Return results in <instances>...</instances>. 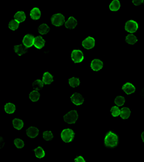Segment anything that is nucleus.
Segmentation results:
<instances>
[{
	"label": "nucleus",
	"instance_id": "37",
	"mask_svg": "<svg viewBox=\"0 0 144 162\" xmlns=\"http://www.w3.org/2000/svg\"><path fill=\"white\" fill-rule=\"evenodd\" d=\"M141 138H142V140H143V141L144 142V132L141 134Z\"/></svg>",
	"mask_w": 144,
	"mask_h": 162
},
{
	"label": "nucleus",
	"instance_id": "30",
	"mask_svg": "<svg viewBox=\"0 0 144 162\" xmlns=\"http://www.w3.org/2000/svg\"><path fill=\"white\" fill-rule=\"evenodd\" d=\"M125 102V100L124 97L122 96L117 97L115 98V103L118 107H120V106H123V104H124Z\"/></svg>",
	"mask_w": 144,
	"mask_h": 162
},
{
	"label": "nucleus",
	"instance_id": "27",
	"mask_svg": "<svg viewBox=\"0 0 144 162\" xmlns=\"http://www.w3.org/2000/svg\"><path fill=\"white\" fill-rule=\"evenodd\" d=\"M69 83L70 86H72V87H76V86H78L80 84V81H79L78 78L72 77L71 79H69Z\"/></svg>",
	"mask_w": 144,
	"mask_h": 162
},
{
	"label": "nucleus",
	"instance_id": "1",
	"mask_svg": "<svg viewBox=\"0 0 144 162\" xmlns=\"http://www.w3.org/2000/svg\"><path fill=\"white\" fill-rule=\"evenodd\" d=\"M118 143V137L112 132H109L105 138V144L106 146L113 148L115 147Z\"/></svg>",
	"mask_w": 144,
	"mask_h": 162
},
{
	"label": "nucleus",
	"instance_id": "20",
	"mask_svg": "<svg viewBox=\"0 0 144 162\" xmlns=\"http://www.w3.org/2000/svg\"><path fill=\"white\" fill-rule=\"evenodd\" d=\"M130 115V110L128 107H123L120 110V116L123 119H128Z\"/></svg>",
	"mask_w": 144,
	"mask_h": 162
},
{
	"label": "nucleus",
	"instance_id": "2",
	"mask_svg": "<svg viewBox=\"0 0 144 162\" xmlns=\"http://www.w3.org/2000/svg\"><path fill=\"white\" fill-rule=\"evenodd\" d=\"M78 119V113L76 110H71L64 116V121L69 124H73Z\"/></svg>",
	"mask_w": 144,
	"mask_h": 162
},
{
	"label": "nucleus",
	"instance_id": "21",
	"mask_svg": "<svg viewBox=\"0 0 144 162\" xmlns=\"http://www.w3.org/2000/svg\"><path fill=\"white\" fill-rule=\"evenodd\" d=\"M12 123H13V126H14V128L17 129V130H21L22 128H23V125H24L23 120H20V119H17V118L14 119L12 121Z\"/></svg>",
	"mask_w": 144,
	"mask_h": 162
},
{
	"label": "nucleus",
	"instance_id": "13",
	"mask_svg": "<svg viewBox=\"0 0 144 162\" xmlns=\"http://www.w3.org/2000/svg\"><path fill=\"white\" fill-rule=\"evenodd\" d=\"M34 45L38 49H41L45 45V40L41 36H38L35 38Z\"/></svg>",
	"mask_w": 144,
	"mask_h": 162
},
{
	"label": "nucleus",
	"instance_id": "9",
	"mask_svg": "<svg viewBox=\"0 0 144 162\" xmlns=\"http://www.w3.org/2000/svg\"><path fill=\"white\" fill-rule=\"evenodd\" d=\"M71 100L72 102L76 105H81V104H83L84 100V97L82 96V95L76 92L71 97Z\"/></svg>",
	"mask_w": 144,
	"mask_h": 162
},
{
	"label": "nucleus",
	"instance_id": "31",
	"mask_svg": "<svg viewBox=\"0 0 144 162\" xmlns=\"http://www.w3.org/2000/svg\"><path fill=\"white\" fill-rule=\"evenodd\" d=\"M43 138L45 141H51L53 138V135L51 131H45L43 133Z\"/></svg>",
	"mask_w": 144,
	"mask_h": 162
},
{
	"label": "nucleus",
	"instance_id": "28",
	"mask_svg": "<svg viewBox=\"0 0 144 162\" xmlns=\"http://www.w3.org/2000/svg\"><path fill=\"white\" fill-rule=\"evenodd\" d=\"M30 99L33 102H36L39 100L40 98V93L38 92V91H33V92H30Z\"/></svg>",
	"mask_w": 144,
	"mask_h": 162
},
{
	"label": "nucleus",
	"instance_id": "6",
	"mask_svg": "<svg viewBox=\"0 0 144 162\" xmlns=\"http://www.w3.org/2000/svg\"><path fill=\"white\" fill-rule=\"evenodd\" d=\"M71 58L74 63H81L84 59V54L80 50H73L71 53Z\"/></svg>",
	"mask_w": 144,
	"mask_h": 162
},
{
	"label": "nucleus",
	"instance_id": "19",
	"mask_svg": "<svg viewBox=\"0 0 144 162\" xmlns=\"http://www.w3.org/2000/svg\"><path fill=\"white\" fill-rule=\"evenodd\" d=\"M15 106L12 103H7L4 106V110L8 114H12L15 111Z\"/></svg>",
	"mask_w": 144,
	"mask_h": 162
},
{
	"label": "nucleus",
	"instance_id": "14",
	"mask_svg": "<svg viewBox=\"0 0 144 162\" xmlns=\"http://www.w3.org/2000/svg\"><path fill=\"white\" fill-rule=\"evenodd\" d=\"M76 25H77V21L76 19L73 17H70L69 20L65 23V26L67 28L69 29H73L76 27Z\"/></svg>",
	"mask_w": 144,
	"mask_h": 162
},
{
	"label": "nucleus",
	"instance_id": "26",
	"mask_svg": "<svg viewBox=\"0 0 144 162\" xmlns=\"http://www.w3.org/2000/svg\"><path fill=\"white\" fill-rule=\"evenodd\" d=\"M34 151L35 153H36V156L37 158L41 159L45 157V151H43V149L41 147H38V148H36V149L34 150Z\"/></svg>",
	"mask_w": 144,
	"mask_h": 162
},
{
	"label": "nucleus",
	"instance_id": "16",
	"mask_svg": "<svg viewBox=\"0 0 144 162\" xmlns=\"http://www.w3.org/2000/svg\"><path fill=\"white\" fill-rule=\"evenodd\" d=\"M26 132H27V136H29L30 138H36L37 135H38L39 130H38V129L37 128L30 127L27 130Z\"/></svg>",
	"mask_w": 144,
	"mask_h": 162
},
{
	"label": "nucleus",
	"instance_id": "36",
	"mask_svg": "<svg viewBox=\"0 0 144 162\" xmlns=\"http://www.w3.org/2000/svg\"><path fill=\"white\" fill-rule=\"evenodd\" d=\"M141 95H142V97H144V88L143 89H142V91H141Z\"/></svg>",
	"mask_w": 144,
	"mask_h": 162
},
{
	"label": "nucleus",
	"instance_id": "8",
	"mask_svg": "<svg viewBox=\"0 0 144 162\" xmlns=\"http://www.w3.org/2000/svg\"><path fill=\"white\" fill-rule=\"evenodd\" d=\"M34 40L35 38L33 35H30V34L26 35L24 37V38H23V45H24L26 48H30V47H32V45H34Z\"/></svg>",
	"mask_w": 144,
	"mask_h": 162
},
{
	"label": "nucleus",
	"instance_id": "23",
	"mask_svg": "<svg viewBox=\"0 0 144 162\" xmlns=\"http://www.w3.org/2000/svg\"><path fill=\"white\" fill-rule=\"evenodd\" d=\"M43 84L44 83L43 81L38 79V80H36L33 83V87L36 91H39L43 87Z\"/></svg>",
	"mask_w": 144,
	"mask_h": 162
},
{
	"label": "nucleus",
	"instance_id": "25",
	"mask_svg": "<svg viewBox=\"0 0 144 162\" xmlns=\"http://www.w3.org/2000/svg\"><path fill=\"white\" fill-rule=\"evenodd\" d=\"M138 39L133 34H130V35H127L125 38V41L128 43L130 44V45H133V44L136 43L137 42Z\"/></svg>",
	"mask_w": 144,
	"mask_h": 162
},
{
	"label": "nucleus",
	"instance_id": "3",
	"mask_svg": "<svg viewBox=\"0 0 144 162\" xmlns=\"http://www.w3.org/2000/svg\"><path fill=\"white\" fill-rule=\"evenodd\" d=\"M74 138V132L71 129H64L61 132V138L66 143H70Z\"/></svg>",
	"mask_w": 144,
	"mask_h": 162
},
{
	"label": "nucleus",
	"instance_id": "18",
	"mask_svg": "<svg viewBox=\"0 0 144 162\" xmlns=\"http://www.w3.org/2000/svg\"><path fill=\"white\" fill-rule=\"evenodd\" d=\"M40 11L39 9L37 8V7H35V8H33V10L30 11V17H31V18L33 19V20H38V19L40 17Z\"/></svg>",
	"mask_w": 144,
	"mask_h": 162
},
{
	"label": "nucleus",
	"instance_id": "12",
	"mask_svg": "<svg viewBox=\"0 0 144 162\" xmlns=\"http://www.w3.org/2000/svg\"><path fill=\"white\" fill-rule=\"evenodd\" d=\"M14 50L15 51L16 54L19 56H22L25 54V53L27 52V48H26L23 44H20V45H14Z\"/></svg>",
	"mask_w": 144,
	"mask_h": 162
},
{
	"label": "nucleus",
	"instance_id": "33",
	"mask_svg": "<svg viewBox=\"0 0 144 162\" xmlns=\"http://www.w3.org/2000/svg\"><path fill=\"white\" fill-rule=\"evenodd\" d=\"M14 143L16 146V147L18 148H22L24 147V142L20 138H17V139L14 140Z\"/></svg>",
	"mask_w": 144,
	"mask_h": 162
},
{
	"label": "nucleus",
	"instance_id": "15",
	"mask_svg": "<svg viewBox=\"0 0 144 162\" xmlns=\"http://www.w3.org/2000/svg\"><path fill=\"white\" fill-rule=\"evenodd\" d=\"M53 81V76L49 73V72H45L43 73V82L45 84H50Z\"/></svg>",
	"mask_w": 144,
	"mask_h": 162
},
{
	"label": "nucleus",
	"instance_id": "10",
	"mask_svg": "<svg viewBox=\"0 0 144 162\" xmlns=\"http://www.w3.org/2000/svg\"><path fill=\"white\" fill-rule=\"evenodd\" d=\"M102 67H103V63L99 59H94L91 63V68L92 70L95 71L101 70Z\"/></svg>",
	"mask_w": 144,
	"mask_h": 162
},
{
	"label": "nucleus",
	"instance_id": "5",
	"mask_svg": "<svg viewBox=\"0 0 144 162\" xmlns=\"http://www.w3.org/2000/svg\"><path fill=\"white\" fill-rule=\"evenodd\" d=\"M138 28H139V25L134 20H129L125 23V29L126 31L130 32V33H133V32L137 31Z\"/></svg>",
	"mask_w": 144,
	"mask_h": 162
},
{
	"label": "nucleus",
	"instance_id": "34",
	"mask_svg": "<svg viewBox=\"0 0 144 162\" xmlns=\"http://www.w3.org/2000/svg\"><path fill=\"white\" fill-rule=\"evenodd\" d=\"M143 2V0H133V4H134L135 5H136V6L140 5V4H141Z\"/></svg>",
	"mask_w": 144,
	"mask_h": 162
},
{
	"label": "nucleus",
	"instance_id": "24",
	"mask_svg": "<svg viewBox=\"0 0 144 162\" xmlns=\"http://www.w3.org/2000/svg\"><path fill=\"white\" fill-rule=\"evenodd\" d=\"M50 28L46 24H42L38 27V32L40 33L41 35H45L49 32Z\"/></svg>",
	"mask_w": 144,
	"mask_h": 162
},
{
	"label": "nucleus",
	"instance_id": "22",
	"mask_svg": "<svg viewBox=\"0 0 144 162\" xmlns=\"http://www.w3.org/2000/svg\"><path fill=\"white\" fill-rule=\"evenodd\" d=\"M120 7V3L118 0H114L110 4V10L111 11H117Z\"/></svg>",
	"mask_w": 144,
	"mask_h": 162
},
{
	"label": "nucleus",
	"instance_id": "4",
	"mask_svg": "<svg viewBox=\"0 0 144 162\" xmlns=\"http://www.w3.org/2000/svg\"><path fill=\"white\" fill-rule=\"evenodd\" d=\"M51 23L53 25L57 26H61L65 23V17L62 14H55L51 17Z\"/></svg>",
	"mask_w": 144,
	"mask_h": 162
},
{
	"label": "nucleus",
	"instance_id": "11",
	"mask_svg": "<svg viewBox=\"0 0 144 162\" xmlns=\"http://www.w3.org/2000/svg\"><path fill=\"white\" fill-rule=\"evenodd\" d=\"M122 89H123L126 94L130 95V94H133V92L136 91V87H135L132 84L128 82V83L125 84L123 85V87H122Z\"/></svg>",
	"mask_w": 144,
	"mask_h": 162
},
{
	"label": "nucleus",
	"instance_id": "32",
	"mask_svg": "<svg viewBox=\"0 0 144 162\" xmlns=\"http://www.w3.org/2000/svg\"><path fill=\"white\" fill-rule=\"evenodd\" d=\"M110 111L113 117H117L118 115H120V110L117 107H112Z\"/></svg>",
	"mask_w": 144,
	"mask_h": 162
},
{
	"label": "nucleus",
	"instance_id": "35",
	"mask_svg": "<svg viewBox=\"0 0 144 162\" xmlns=\"http://www.w3.org/2000/svg\"><path fill=\"white\" fill-rule=\"evenodd\" d=\"M75 162H85V160L82 157H78L74 159Z\"/></svg>",
	"mask_w": 144,
	"mask_h": 162
},
{
	"label": "nucleus",
	"instance_id": "29",
	"mask_svg": "<svg viewBox=\"0 0 144 162\" xmlns=\"http://www.w3.org/2000/svg\"><path fill=\"white\" fill-rule=\"evenodd\" d=\"M19 27V23L16 21L15 20H12L9 23V27L12 30H15L18 28Z\"/></svg>",
	"mask_w": 144,
	"mask_h": 162
},
{
	"label": "nucleus",
	"instance_id": "7",
	"mask_svg": "<svg viewBox=\"0 0 144 162\" xmlns=\"http://www.w3.org/2000/svg\"><path fill=\"white\" fill-rule=\"evenodd\" d=\"M95 45V41L92 37H87L82 41V45L86 49H92Z\"/></svg>",
	"mask_w": 144,
	"mask_h": 162
},
{
	"label": "nucleus",
	"instance_id": "17",
	"mask_svg": "<svg viewBox=\"0 0 144 162\" xmlns=\"http://www.w3.org/2000/svg\"><path fill=\"white\" fill-rule=\"evenodd\" d=\"M14 18L16 21H17L19 23H23V22H24L25 20L26 16L24 12L20 11V12H17L14 14Z\"/></svg>",
	"mask_w": 144,
	"mask_h": 162
}]
</instances>
